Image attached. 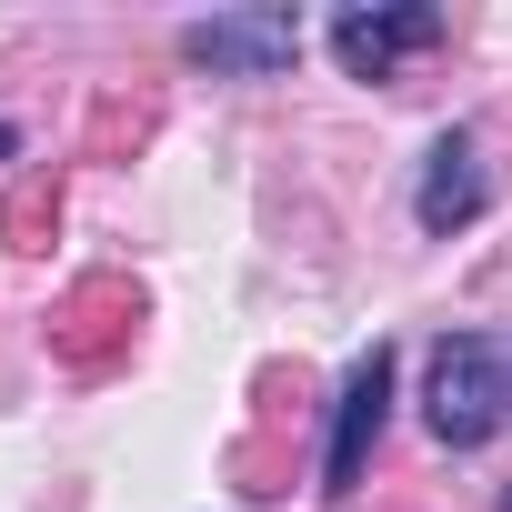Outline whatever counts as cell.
<instances>
[{
	"mask_svg": "<svg viewBox=\"0 0 512 512\" xmlns=\"http://www.w3.org/2000/svg\"><path fill=\"white\" fill-rule=\"evenodd\" d=\"M422 422H432L442 452H482V442L512 422L502 342H482V332H442V342H432V382H422Z\"/></svg>",
	"mask_w": 512,
	"mask_h": 512,
	"instance_id": "1",
	"label": "cell"
},
{
	"mask_svg": "<svg viewBox=\"0 0 512 512\" xmlns=\"http://www.w3.org/2000/svg\"><path fill=\"white\" fill-rule=\"evenodd\" d=\"M181 61L211 71V81H272L302 61V11H282V0H262V11H211L181 31Z\"/></svg>",
	"mask_w": 512,
	"mask_h": 512,
	"instance_id": "2",
	"label": "cell"
},
{
	"mask_svg": "<svg viewBox=\"0 0 512 512\" xmlns=\"http://www.w3.org/2000/svg\"><path fill=\"white\" fill-rule=\"evenodd\" d=\"M382 422H392V342H372V352L342 372V402H332V442H322V492H332V502H342V492H362Z\"/></svg>",
	"mask_w": 512,
	"mask_h": 512,
	"instance_id": "3",
	"label": "cell"
},
{
	"mask_svg": "<svg viewBox=\"0 0 512 512\" xmlns=\"http://www.w3.org/2000/svg\"><path fill=\"white\" fill-rule=\"evenodd\" d=\"M502 512H512V482H502Z\"/></svg>",
	"mask_w": 512,
	"mask_h": 512,
	"instance_id": "6",
	"label": "cell"
},
{
	"mask_svg": "<svg viewBox=\"0 0 512 512\" xmlns=\"http://www.w3.org/2000/svg\"><path fill=\"white\" fill-rule=\"evenodd\" d=\"M442 41V11L432 0H392V11H342L332 21V51H342V71L352 81H392L412 51H432Z\"/></svg>",
	"mask_w": 512,
	"mask_h": 512,
	"instance_id": "4",
	"label": "cell"
},
{
	"mask_svg": "<svg viewBox=\"0 0 512 512\" xmlns=\"http://www.w3.org/2000/svg\"><path fill=\"white\" fill-rule=\"evenodd\" d=\"M482 201H492V181H482V141H472V131H442L432 161H422L412 221H422V231H462V221H482Z\"/></svg>",
	"mask_w": 512,
	"mask_h": 512,
	"instance_id": "5",
	"label": "cell"
}]
</instances>
